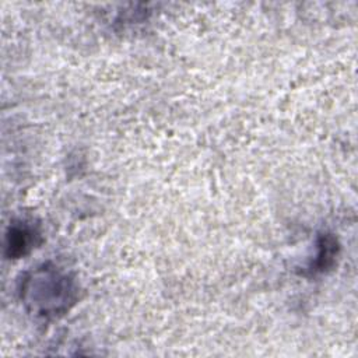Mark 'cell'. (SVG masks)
<instances>
[{
  "instance_id": "obj_1",
  "label": "cell",
  "mask_w": 358,
  "mask_h": 358,
  "mask_svg": "<svg viewBox=\"0 0 358 358\" xmlns=\"http://www.w3.org/2000/svg\"><path fill=\"white\" fill-rule=\"evenodd\" d=\"M71 284L67 275L50 268L36 270L24 285L25 302L38 312V315L49 316L60 313L71 301Z\"/></svg>"
},
{
  "instance_id": "obj_2",
  "label": "cell",
  "mask_w": 358,
  "mask_h": 358,
  "mask_svg": "<svg viewBox=\"0 0 358 358\" xmlns=\"http://www.w3.org/2000/svg\"><path fill=\"white\" fill-rule=\"evenodd\" d=\"M8 238H10L8 246L11 248V255H24L25 249L31 248L32 231L27 227H14Z\"/></svg>"
}]
</instances>
